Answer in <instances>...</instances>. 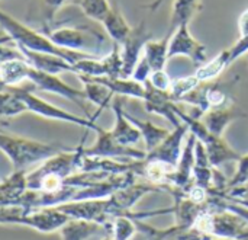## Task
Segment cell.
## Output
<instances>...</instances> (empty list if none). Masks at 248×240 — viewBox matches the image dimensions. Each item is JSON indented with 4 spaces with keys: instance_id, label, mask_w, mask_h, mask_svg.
<instances>
[{
    "instance_id": "1",
    "label": "cell",
    "mask_w": 248,
    "mask_h": 240,
    "mask_svg": "<svg viewBox=\"0 0 248 240\" xmlns=\"http://www.w3.org/2000/svg\"><path fill=\"white\" fill-rule=\"evenodd\" d=\"M84 138L78 147L62 150L39 163V166L33 171L26 172L28 189L51 194L67 187V181L70 179V176L80 172Z\"/></svg>"
},
{
    "instance_id": "2",
    "label": "cell",
    "mask_w": 248,
    "mask_h": 240,
    "mask_svg": "<svg viewBox=\"0 0 248 240\" xmlns=\"http://www.w3.org/2000/svg\"><path fill=\"white\" fill-rule=\"evenodd\" d=\"M0 28L3 29V32L6 35H9L12 38V41L19 48L31 50V51H38V52L54 54V55H58V57L70 61L71 64H74V63L83 60V58H89V57L97 55V54H92V52L73 51V50L61 48L57 44H54L46 34L39 32V31H36V29L25 25V23H22L20 20L15 19L10 15H7L1 9H0Z\"/></svg>"
},
{
    "instance_id": "3",
    "label": "cell",
    "mask_w": 248,
    "mask_h": 240,
    "mask_svg": "<svg viewBox=\"0 0 248 240\" xmlns=\"http://www.w3.org/2000/svg\"><path fill=\"white\" fill-rule=\"evenodd\" d=\"M58 144L44 143L0 130V152L9 159L13 171H26L35 163H42L48 157L67 150Z\"/></svg>"
},
{
    "instance_id": "4",
    "label": "cell",
    "mask_w": 248,
    "mask_h": 240,
    "mask_svg": "<svg viewBox=\"0 0 248 240\" xmlns=\"http://www.w3.org/2000/svg\"><path fill=\"white\" fill-rule=\"evenodd\" d=\"M193 227L214 239L248 240V223L241 216L222 206V197L215 207L198 217Z\"/></svg>"
},
{
    "instance_id": "5",
    "label": "cell",
    "mask_w": 248,
    "mask_h": 240,
    "mask_svg": "<svg viewBox=\"0 0 248 240\" xmlns=\"http://www.w3.org/2000/svg\"><path fill=\"white\" fill-rule=\"evenodd\" d=\"M177 117L187 124L189 131L203 144L206 154L209 157V162L214 168H219L224 163L228 162H238L243 154H240L237 150H234L224 137L212 134L208 127L201 121V118L195 115H187L179 105L176 106Z\"/></svg>"
},
{
    "instance_id": "6",
    "label": "cell",
    "mask_w": 248,
    "mask_h": 240,
    "mask_svg": "<svg viewBox=\"0 0 248 240\" xmlns=\"http://www.w3.org/2000/svg\"><path fill=\"white\" fill-rule=\"evenodd\" d=\"M12 89L19 95V98L25 103L26 112H31V114L38 115L41 118L78 125V127L86 128V130H94L96 125H97L96 121L89 118V117H80V115H76L73 112H68V111H65L62 108H58V106L49 103L48 101H45L41 96L35 95L33 90H29L26 87H22V86L12 87Z\"/></svg>"
},
{
    "instance_id": "7",
    "label": "cell",
    "mask_w": 248,
    "mask_h": 240,
    "mask_svg": "<svg viewBox=\"0 0 248 240\" xmlns=\"http://www.w3.org/2000/svg\"><path fill=\"white\" fill-rule=\"evenodd\" d=\"M45 34L54 44L61 48L84 52H92V50H97L106 39L103 34L87 26H61L46 31Z\"/></svg>"
},
{
    "instance_id": "8",
    "label": "cell",
    "mask_w": 248,
    "mask_h": 240,
    "mask_svg": "<svg viewBox=\"0 0 248 240\" xmlns=\"http://www.w3.org/2000/svg\"><path fill=\"white\" fill-rule=\"evenodd\" d=\"M28 82L31 83V86H32L33 90H39V92H45V93H52V95L61 96L64 99H68V101L77 103L87 114V117L93 120V117H90L89 109L86 106V103L89 101L86 98L84 90L83 89H76V87L70 86L68 83H65L64 80H61L58 77V74L46 73V71L38 70L35 67H31Z\"/></svg>"
},
{
    "instance_id": "9",
    "label": "cell",
    "mask_w": 248,
    "mask_h": 240,
    "mask_svg": "<svg viewBox=\"0 0 248 240\" xmlns=\"http://www.w3.org/2000/svg\"><path fill=\"white\" fill-rule=\"evenodd\" d=\"M93 131L96 133V141L90 147H83L84 156L106 157V159H129V160H142L147 156L145 150L142 152L119 144L110 130L96 125Z\"/></svg>"
},
{
    "instance_id": "10",
    "label": "cell",
    "mask_w": 248,
    "mask_h": 240,
    "mask_svg": "<svg viewBox=\"0 0 248 240\" xmlns=\"http://www.w3.org/2000/svg\"><path fill=\"white\" fill-rule=\"evenodd\" d=\"M182 102L190 103L196 108L195 117L202 115L203 112L221 106H228L235 103L231 92L230 85L227 83H217V82H206L190 92Z\"/></svg>"
},
{
    "instance_id": "11",
    "label": "cell",
    "mask_w": 248,
    "mask_h": 240,
    "mask_svg": "<svg viewBox=\"0 0 248 240\" xmlns=\"http://www.w3.org/2000/svg\"><path fill=\"white\" fill-rule=\"evenodd\" d=\"M176 57H187L195 66H201L208 58V48L199 39H196L190 29L189 23L179 25L169 42V60Z\"/></svg>"
},
{
    "instance_id": "12",
    "label": "cell",
    "mask_w": 248,
    "mask_h": 240,
    "mask_svg": "<svg viewBox=\"0 0 248 240\" xmlns=\"http://www.w3.org/2000/svg\"><path fill=\"white\" fill-rule=\"evenodd\" d=\"M70 220L67 214L60 211L57 207H46L28 211L20 220V226L35 230L38 233L51 235L58 233L60 229Z\"/></svg>"
},
{
    "instance_id": "13",
    "label": "cell",
    "mask_w": 248,
    "mask_h": 240,
    "mask_svg": "<svg viewBox=\"0 0 248 240\" xmlns=\"http://www.w3.org/2000/svg\"><path fill=\"white\" fill-rule=\"evenodd\" d=\"M151 39V34L145 28V22L141 20L137 26L132 28L128 39L121 45V54L124 61V77H131L137 63L141 58V52L147 41Z\"/></svg>"
},
{
    "instance_id": "14",
    "label": "cell",
    "mask_w": 248,
    "mask_h": 240,
    "mask_svg": "<svg viewBox=\"0 0 248 240\" xmlns=\"http://www.w3.org/2000/svg\"><path fill=\"white\" fill-rule=\"evenodd\" d=\"M144 85H145V96H144L142 101L145 103V109L150 114H155V115L164 117L174 127H177L179 124H182L183 121L176 114L177 102H174L170 98L169 92H163V90L155 89L154 86L150 85L148 80Z\"/></svg>"
},
{
    "instance_id": "15",
    "label": "cell",
    "mask_w": 248,
    "mask_h": 240,
    "mask_svg": "<svg viewBox=\"0 0 248 240\" xmlns=\"http://www.w3.org/2000/svg\"><path fill=\"white\" fill-rule=\"evenodd\" d=\"M113 115H115V124L110 128L113 137L116 138V141L122 146L126 147H132L137 143H140L142 140L141 131L138 130V127L128 118L126 112L124 111L122 106V101L119 99V96H116L110 105Z\"/></svg>"
},
{
    "instance_id": "16",
    "label": "cell",
    "mask_w": 248,
    "mask_h": 240,
    "mask_svg": "<svg viewBox=\"0 0 248 240\" xmlns=\"http://www.w3.org/2000/svg\"><path fill=\"white\" fill-rule=\"evenodd\" d=\"M244 117H246V112H243L238 106H235V103H232L228 106L209 109L203 112L202 115H199L198 118H201V121L208 127V130L212 134L222 137L228 125H231L234 121L244 118Z\"/></svg>"
},
{
    "instance_id": "17",
    "label": "cell",
    "mask_w": 248,
    "mask_h": 240,
    "mask_svg": "<svg viewBox=\"0 0 248 240\" xmlns=\"http://www.w3.org/2000/svg\"><path fill=\"white\" fill-rule=\"evenodd\" d=\"M25 58L28 60V63L38 69V70H42V71H46V73H52V74H60V73H65V71H70V73H74V67L70 61L58 57V55H54V54H46V52H38V51H31V50H23V48H19Z\"/></svg>"
},
{
    "instance_id": "18",
    "label": "cell",
    "mask_w": 248,
    "mask_h": 240,
    "mask_svg": "<svg viewBox=\"0 0 248 240\" xmlns=\"http://www.w3.org/2000/svg\"><path fill=\"white\" fill-rule=\"evenodd\" d=\"M96 82L105 85L118 96H129L142 101L145 96V85L132 77H109V76H90Z\"/></svg>"
},
{
    "instance_id": "19",
    "label": "cell",
    "mask_w": 248,
    "mask_h": 240,
    "mask_svg": "<svg viewBox=\"0 0 248 240\" xmlns=\"http://www.w3.org/2000/svg\"><path fill=\"white\" fill-rule=\"evenodd\" d=\"M100 233H109V229L99 223L78 219H70L58 232L61 240H89Z\"/></svg>"
},
{
    "instance_id": "20",
    "label": "cell",
    "mask_w": 248,
    "mask_h": 240,
    "mask_svg": "<svg viewBox=\"0 0 248 240\" xmlns=\"http://www.w3.org/2000/svg\"><path fill=\"white\" fill-rule=\"evenodd\" d=\"M102 25L105 28L106 35L113 42H116L119 45H122L128 39V36L131 35L132 28H134L128 23V20L125 19V16L118 4H112L110 10L106 15V17L103 19Z\"/></svg>"
},
{
    "instance_id": "21",
    "label": "cell",
    "mask_w": 248,
    "mask_h": 240,
    "mask_svg": "<svg viewBox=\"0 0 248 240\" xmlns=\"http://www.w3.org/2000/svg\"><path fill=\"white\" fill-rule=\"evenodd\" d=\"M31 64L26 58H15L0 64V86L19 87L23 82H28Z\"/></svg>"
},
{
    "instance_id": "22",
    "label": "cell",
    "mask_w": 248,
    "mask_h": 240,
    "mask_svg": "<svg viewBox=\"0 0 248 240\" xmlns=\"http://www.w3.org/2000/svg\"><path fill=\"white\" fill-rule=\"evenodd\" d=\"M173 32H167L166 36L161 39H150L145 42L142 50V57L147 60L153 71L164 70L167 61H169V42Z\"/></svg>"
},
{
    "instance_id": "23",
    "label": "cell",
    "mask_w": 248,
    "mask_h": 240,
    "mask_svg": "<svg viewBox=\"0 0 248 240\" xmlns=\"http://www.w3.org/2000/svg\"><path fill=\"white\" fill-rule=\"evenodd\" d=\"M26 191V171H13L9 178L0 182V204H17Z\"/></svg>"
},
{
    "instance_id": "24",
    "label": "cell",
    "mask_w": 248,
    "mask_h": 240,
    "mask_svg": "<svg viewBox=\"0 0 248 240\" xmlns=\"http://www.w3.org/2000/svg\"><path fill=\"white\" fill-rule=\"evenodd\" d=\"M77 77L81 80L83 83V90L86 93V98L90 103H94L97 106L96 114L93 115L94 118H97V115L110 103L113 93L109 87H106L105 85L96 82L93 77L90 76H83V74H77Z\"/></svg>"
},
{
    "instance_id": "25",
    "label": "cell",
    "mask_w": 248,
    "mask_h": 240,
    "mask_svg": "<svg viewBox=\"0 0 248 240\" xmlns=\"http://www.w3.org/2000/svg\"><path fill=\"white\" fill-rule=\"evenodd\" d=\"M231 64H232V61H231L230 50L227 48V50H222L221 52H218L214 58L206 60L203 64L198 66L195 76L198 77V80L201 83L212 82V80L218 79Z\"/></svg>"
},
{
    "instance_id": "26",
    "label": "cell",
    "mask_w": 248,
    "mask_h": 240,
    "mask_svg": "<svg viewBox=\"0 0 248 240\" xmlns=\"http://www.w3.org/2000/svg\"><path fill=\"white\" fill-rule=\"evenodd\" d=\"M202 9V0H174L170 16V32L182 23H190L196 13Z\"/></svg>"
},
{
    "instance_id": "27",
    "label": "cell",
    "mask_w": 248,
    "mask_h": 240,
    "mask_svg": "<svg viewBox=\"0 0 248 240\" xmlns=\"http://www.w3.org/2000/svg\"><path fill=\"white\" fill-rule=\"evenodd\" d=\"M128 115V114H126ZM128 118L138 127V130L141 131V136H142V141L145 144V152H153L167 136H169V130L167 128H163V127H158L155 124H153L151 121H142V120H138V118H134L131 115H128Z\"/></svg>"
},
{
    "instance_id": "28",
    "label": "cell",
    "mask_w": 248,
    "mask_h": 240,
    "mask_svg": "<svg viewBox=\"0 0 248 240\" xmlns=\"http://www.w3.org/2000/svg\"><path fill=\"white\" fill-rule=\"evenodd\" d=\"M26 112L25 103L12 87L0 86V118H15Z\"/></svg>"
},
{
    "instance_id": "29",
    "label": "cell",
    "mask_w": 248,
    "mask_h": 240,
    "mask_svg": "<svg viewBox=\"0 0 248 240\" xmlns=\"http://www.w3.org/2000/svg\"><path fill=\"white\" fill-rule=\"evenodd\" d=\"M238 31H240L238 39L231 47H228L232 63H235L240 57L246 55L248 52V7L238 17Z\"/></svg>"
},
{
    "instance_id": "30",
    "label": "cell",
    "mask_w": 248,
    "mask_h": 240,
    "mask_svg": "<svg viewBox=\"0 0 248 240\" xmlns=\"http://www.w3.org/2000/svg\"><path fill=\"white\" fill-rule=\"evenodd\" d=\"M140 230H138L137 220L126 217V216L116 217L110 223V227H109V233L115 240H132V238Z\"/></svg>"
},
{
    "instance_id": "31",
    "label": "cell",
    "mask_w": 248,
    "mask_h": 240,
    "mask_svg": "<svg viewBox=\"0 0 248 240\" xmlns=\"http://www.w3.org/2000/svg\"><path fill=\"white\" fill-rule=\"evenodd\" d=\"M201 85L202 83L198 80V77L195 74L185 76V77H177V79H173L171 86L169 89V95L174 102H182L190 92H193Z\"/></svg>"
},
{
    "instance_id": "32",
    "label": "cell",
    "mask_w": 248,
    "mask_h": 240,
    "mask_svg": "<svg viewBox=\"0 0 248 240\" xmlns=\"http://www.w3.org/2000/svg\"><path fill=\"white\" fill-rule=\"evenodd\" d=\"M77 4L89 19L100 23L103 22V19L106 17V15L112 7L109 0H78Z\"/></svg>"
},
{
    "instance_id": "33",
    "label": "cell",
    "mask_w": 248,
    "mask_h": 240,
    "mask_svg": "<svg viewBox=\"0 0 248 240\" xmlns=\"http://www.w3.org/2000/svg\"><path fill=\"white\" fill-rule=\"evenodd\" d=\"M238 166H237V172L235 175L232 176V179L228 182V188H235V187H240V185H244L248 182V154L241 156V159L237 162Z\"/></svg>"
},
{
    "instance_id": "34",
    "label": "cell",
    "mask_w": 248,
    "mask_h": 240,
    "mask_svg": "<svg viewBox=\"0 0 248 240\" xmlns=\"http://www.w3.org/2000/svg\"><path fill=\"white\" fill-rule=\"evenodd\" d=\"M222 198L230 200L232 203H237L243 207L248 208V182L244 185L235 187V188H230L224 192Z\"/></svg>"
},
{
    "instance_id": "35",
    "label": "cell",
    "mask_w": 248,
    "mask_h": 240,
    "mask_svg": "<svg viewBox=\"0 0 248 240\" xmlns=\"http://www.w3.org/2000/svg\"><path fill=\"white\" fill-rule=\"evenodd\" d=\"M148 82H150V85L154 86L155 89L163 90V92H169L173 79L169 76V73H167L166 70H157V71H153V73L150 74Z\"/></svg>"
},
{
    "instance_id": "36",
    "label": "cell",
    "mask_w": 248,
    "mask_h": 240,
    "mask_svg": "<svg viewBox=\"0 0 248 240\" xmlns=\"http://www.w3.org/2000/svg\"><path fill=\"white\" fill-rule=\"evenodd\" d=\"M15 58H25L23 52L19 50V47L15 42L0 45V64L9 60H15Z\"/></svg>"
},
{
    "instance_id": "37",
    "label": "cell",
    "mask_w": 248,
    "mask_h": 240,
    "mask_svg": "<svg viewBox=\"0 0 248 240\" xmlns=\"http://www.w3.org/2000/svg\"><path fill=\"white\" fill-rule=\"evenodd\" d=\"M153 73V70H151V67H150V64L147 63V60L144 58V57H141L140 58V61L137 63V66H135V69H134V71H132V79H135L137 82H141V83H145L147 80H148V77H150V74Z\"/></svg>"
},
{
    "instance_id": "38",
    "label": "cell",
    "mask_w": 248,
    "mask_h": 240,
    "mask_svg": "<svg viewBox=\"0 0 248 240\" xmlns=\"http://www.w3.org/2000/svg\"><path fill=\"white\" fill-rule=\"evenodd\" d=\"M70 3H74V0H42V4H44V9H45V15H46V19L48 20H52L55 13L62 9L64 6L70 4Z\"/></svg>"
},
{
    "instance_id": "39",
    "label": "cell",
    "mask_w": 248,
    "mask_h": 240,
    "mask_svg": "<svg viewBox=\"0 0 248 240\" xmlns=\"http://www.w3.org/2000/svg\"><path fill=\"white\" fill-rule=\"evenodd\" d=\"M164 1H166V0H151L150 3L142 4V7H144V9H148L150 12H157V10L163 6Z\"/></svg>"
},
{
    "instance_id": "40",
    "label": "cell",
    "mask_w": 248,
    "mask_h": 240,
    "mask_svg": "<svg viewBox=\"0 0 248 240\" xmlns=\"http://www.w3.org/2000/svg\"><path fill=\"white\" fill-rule=\"evenodd\" d=\"M10 42H13L12 41V38L9 36V35H0V45H4V44H10Z\"/></svg>"
},
{
    "instance_id": "41",
    "label": "cell",
    "mask_w": 248,
    "mask_h": 240,
    "mask_svg": "<svg viewBox=\"0 0 248 240\" xmlns=\"http://www.w3.org/2000/svg\"><path fill=\"white\" fill-rule=\"evenodd\" d=\"M100 240H115V239L112 238V235H105V236H103Z\"/></svg>"
},
{
    "instance_id": "42",
    "label": "cell",
    "mask_w": 248,
    "mask_h": 240,
    "mask_svg": "<svg viewBox=\"0 0 248 240\" xmlns=\"http://www.w3.org/2000/svg\"><path fill=\"white\" fill-rule=\"evenodd\" d=\"M246 55H247V61H248V52H247V54H246Z\"/></svg>"
},
{
    "instance_id": "43",
    "label": "cell",
    "mask_w": 248,
    "mask_h": 240,
    "mask_svg": "<svg viewBox=\"0 0 248 240\" xmlns=\"http://www.w3.org/2000/svg\"><path fill=\"white\" fill-rule=\"evenodd\" d=\"M215 240H225V239H215Z\"/></svg>"
}]
</instances>
